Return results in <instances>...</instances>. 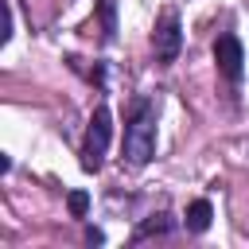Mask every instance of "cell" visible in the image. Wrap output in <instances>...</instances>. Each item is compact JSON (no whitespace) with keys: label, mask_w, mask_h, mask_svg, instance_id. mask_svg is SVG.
I'll use <instances>...</instances> for the list:
<instances>
[{"label":"cell","mask_w":249,"mask_h":249,"mask_svg":"<svg viewBox=\"0 0 249 249\" xmlns=\"http://www.w3.org/2000/svg\"><path fill=\"white\" fill-rule=\"evenodd\" d=\"M210 222H214V206H210V198H195V202L187 206V218H183L187 233H206Z\"/></svg>","instance_id":"cell-5"},{"label":"cell","mask_w":249,"mask_h":249,"mask_svg":"<svg viewBox=\"0 0 249 249\" xmlns=\"http://www.w3.org/2000/svg\"><path fill=\"white\" fill-rule=\"evenodd\" d=\"M109 136H113V113H109V105H97L89 117L86 140H82V167L86 171H101L105 152H109Z\"/></svg>","instance_id":"cell-2"},{"label":"cell","mask_w":249,"mask_h":249,"mask_svg":"<svg viewBox=\"0 0 249 249\" xmlns=\"http://www.w3.org/2000/svg\"><path fill=\"white\" fill-rule=\"evenodd\" d=\"M152 51H156V62L160 66H171L183 51V27H179V12L175 8H163L160 12V23L152 31Z\"/></svg>","instance_id":"cell-3"},{"label":"cell","mask_w":249,"mask_h":249,"mask_svg":"<svg viewBox=\"0 0 249 249\" xmlns=\"http://www.w3.org/2000/svg\"><path fill=\"white\" fill-rule=\"evenodd\" d=\"M86 241H89V245H101V241H105V233H101V230H93V226H89V230H86Z\"/></svg>","instance_id":"cell-9"},{"label":"cell","mask_w":249,"mask_h":249,"mask_svg":"<svg viewBox=\"0 0 249 249\" xmlns=\"http://www.w3.org/2000/svg\"><path fill=\"white\" fill-rule=\"evenodd\" d=\"M214 62L218 70L230 78V82H241V70H245V47L237 35H218L214 39Z\"/></svg>","instance_id":"cell-4"},{"label":"cell","mask_w":249,"mask_h":249,"mask_svg":"<svg viewBox=\"0 0 249 249\" xmlns=\"http://www.w3.org/2000/svg\"><path fill=\"white\" fill-rule=\"evenodd\" d=\"M163 233H171V218H167V214H156V218H148V222H140V226H136L132 241H144V237H163Z\"/></svg>","instance_id":"cell-6"},{"label":"cell","mask_w":249,"mask_h":249,"mask_svg":"<svg viewBox=\"0 0 249 249\" xmlns=\"http://www.w3.org/2000/svg\"><path fill=\"white\" fill-rule=\"evenodd\" d=\"M66 210H70L74 218H86V214H89V195H86V191H70V195H66Z\"/></svg>","instance_id":"cell-7"},{"label":"cell","mask_w":249,"mask_h":249,"mask_svg":"<svg viewBox=\"0 0 249 249\" xmlns=\"http://www.w3.org/2000/svg\"><path fill=\"white\" fill-rule=\"evenodd\" d=\"M101 27H105V39H117V8H113V0H101Z\"/></svg>","instance_id":"cell-8"},{"label":"cell","mask_w":249,"mask_h":249,"mask_svg":"<svg viewBox=\"0 0 249 249\" xmlns=\"http://www.w3.org/2000/svg\"><path fill=\"white\" fill-rule=\"evenodd\" d=\"M121 152H124V163H128V167H144V163L156 156V105H152L148 97H140V101L132 105V117H128V124H124V144H121Z\"/></svg>","instance_id":"cell-1"}]
</instances>
